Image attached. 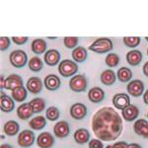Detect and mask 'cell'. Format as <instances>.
<instances>
[{
    "instance_id": "obj_39",
    "label": "cell",
    "mask_w": 148,
    "mask_h": 148,
    "mask_svg": "<svg viewBox=\"0 0 148 148\" xmlns=\"http://www.w3.org/2000/svg\"><path fill=\"white\" fill-rule=\"evenodd\" d=\"M113 145L114 148H127L128 143H126L125 141H118Z\"/></svg>"
},
{
    "instance_id": "obj_10",
    "label": "cell",
    "mask_w": 148,
    "mask_h": 148,
    "mask_svg": "<svg viewBox=\"0 0 148 148\" xmlns=\"http://www.w3.org/2000/svg\"><path fill=\"white\" fill-rule=\"evenodd\" d=\"M70 116L74 120H83L87 116V107L82 103H76L73 104L70 108Z\"/></svg>"
},
{
    "instance_id": "obj_24",
    "label": "cell",
    "mask_w": 148,
    "mask_h": 148,
    "mask_svg": "<svg viewBox=\"0 0 148 148\" xmlns=\"http://www.w3.org/2000/svg\"><path fill=\"white\" fill-rule=\"evenodd\" d=\"M142 60V52L137 49H132L126 53V61L132 66H137Z\"/></svg>"
},
{
    "instance_id": "obj_25",
    "label": "cell",
    "mask_w": 148,
    "mask_h": 148,
    "mask_svg": "<svg viewBox=\"0 0 148 148\" xmlns=\"http://www.w3.org/2000/svg\"><path fill=\"white\" fill-rule=\"evenodd\" d=\"M11 97L13 98L14 101L22 103L27 99L28 97V90L24 86H20V87L15 88L14 90L11 91Z\"/></svg>"
},
{
    "instance_id": "obj_5",
    "label": "cell",
    "mask_w": 148,
    "mask_h": 148,
    "mask_svg": "<svg viewBox=\"0 0 148 148\" xmlns=\"http://www.w3.org/2000/svg\"><path fill=\"white\" fill-rule=\"evenodd\" d=\"M88 82L87 79L83 74H77L71 77L70 81H69V88L72 90L73 92L81 93L85 92L87 89Z\"/></svg>"
},
{
    "instance_id": "obj_3",
    "label": "cell",
    "mask_w": 148,
    "mask_h": 148,
    "mask_svg": "<svg viewBox=\"0 0 148 148\" xmlns=\"http://www.w3.org/2000/svg\"><path fill=\"white\" fill-rule=\"evenodd\" d=\"M78 71V65L75 61L70 59H64L60 61L58 65V72L62 77H72Z\"/></svg>"
},
{
    "instance_id": "obj_22",
    "label": "cell",
    "mask_w": 148,
    "mask_h": 148,
    "mask_svg": "<svg viewBox=\"0 0 148 148\" xmlns=\"http://www.w3.org/2000/svg\"><path fill=\"white\" fill-rule=\"evenodd\" d=\"M100 79H101V82L104 85L112 86L116 82V73H114V71L112 70V69H106V70H104L101 73Z\"/></svg>"
},
{
    "instance_id": "obj_7",
    "label": "cell",
    "mask_w": 148,
    "mask_h": 148,
    "mask_svg": "<svg viewBox=\"0 0 148 148\" xmlns=\"http://www.w3.org/2000/svg\"><path fill=\"white\" fill-rule=\"evenodd\" d=\"M127 93H130L132 97H140L144 94V84L141 80L135 79L130 81L126 87Z\"/></svg>"
},
{
    "instance_id": "obj_29",
    "label": "cell",
    "mask_w": 148,
    "mask_h": 148,
    "mask_svg": "<svg viewBox=\"0 0 148 148\" xmlns=\"http://www.w3.org/2000/svg\"><path fill=\"white\" fill-rule=\"evenodd\" d=\"M30 105L34 111V114H39L46 109L47 103L42 98H34L32 101H30Z\"/></svg>"
},
{
    "instance_id": "obj_46",
    "label": "cell",
    "mask_w": 148,
    "mask_h": 148,
    "mask_svg": "<svg viewBox=\"0 0 148 148\" xmlns=\"http://www.w3.org/2000/svg\"><path fill=\"white\" fill-rule=\"evenodd\" d=\"M145 40H146V42H148V37H146V38H145Z\"/></svg>"
},
{
    "instance_id": "obj_14",
    "label": "cell",
    "mask_w": 148,
    "mask_h": 148,
    "mask_svg": "<svg viewBox=\"0 0 148 148\" xmlns=\"http://www.w3.org/2000/svg\"><path fill=\"white\" fill-rule=\"evenodd\" d=\"M44 85L46 86V88L47 90H49V91H56L61 86L60 78L57 75H56V74H49L45 78Z\"/></svg>"
},
{
    "instance_id": "obj_34",
    "label": "cell",
    "mask_w": 148,
    "mask_h": 148,
    "mask_svg": "<svg viewBox=\"0 0 148 148\" xmlns=\"http://www.w3.org/2000/svg\"><path fill=\"white\" fill-rule=\"evenodd\" d=\"M140 42H141V40H140L139 37H125V38H123V44H125L127 47H131V49L139 46Z\"/></svg>"
},
{
    "instance_id": "obj_26",
    "label": "cell",
    "mask_w": 148,
    "mask_h": 148,
    "mask_svg": "<svg viewBox=\"0 0 148 148\" xmlns=\"http://www.w3.org/2000/svg\"><path fill=\"white\" fill-rule=\"evenodd\" d=\"M47 47V42L44 39H36L33 40L32 45H31V49H32L33 52L38 54V56L47 52L46 51Z\"/></svg>"
},
{
    "instance_id": "obj_28",
    "label": "cell",
    "mask_w": 148,
    "mask_h": 148,
    "mask_svg": "<svg viewBox=\"0 0 148 148\" xmlns=\"http://www.w3.org/2000/svg\"><path fill=\"white\" fill-rule=\"evenodd\" d=\"M88 56L87 49L83 47H77L73 49L72 51V58L74 61H76V63H81L84 62Z\"/></svg>"
},
{
    "instance_id": "obj_20",
    "label": "cell",
    "mask_w": 148,
    "mask_h": 148,
    "mask_svg": "<svg viewBox=\"0 0 148 148\" xmlns=\"http://www.w3.org/2000/svg\"><path fill=\"white\" fill-rule=\"evenodd\" d=\"M88 99L92 103L98 104L101 103L105 99V92L102 88L100 87H93L92 89L89 90L88 92Z\"/></svg>"
},
{
    "instance_id": "obj_32",
    "label": "cell",
    "mask_w": 148,
    "mask_h": 148,
    "mask_svg": "<svg viewBox=\"0 0 148 148\" xmlns=\"http://www.w3.org/2000/svg\"><path fill=\"white\" fill-rule=\"evenodd\" d=\"M59 116H60V112H59V110L56 107H49V108L47 109L46 116L49 121H57L59 119Z\"/></svg>"
},
{
    "instance_id": "obj_1",
    "label": "cell",
    "mask_w": 148,
    "mask_h": 148,
    "mask_svg": "<svg viewBox=\"0 0 148 148\" xmlns=\"http://www.w3.org/2000/svg\"><path fill=\"white\" fill-rule=\"evenodd\" d=\"M92 130L98 139L114 141L123 132V119L114 109L104 107L93 116Z\"/></svg>"
},
{
    "instance_id": "obj_36",
    "label": "cell",
    "mask_w": 148,
    "mask_h": 148,
    "mask_svg": "<svg viewBox=\"0 0 148 148\" xmlns=\"http://www.w3.org/2000/svg\"><path fill=\"white\" fill-rule=\"evenodd\" d=\"M11 45V40L9 38L7 37H1L0 38V49H1V51H5L10 47Z\"/></svg>"
},
{
    "instance_id": "obj_42",
    "label": "cell",
    "mask_w": 148,
    "mask_h": 148,
    "mask_svg": "<svg viewBox=\"0 0 148 148\" xmlns=\"http://www.w3.org/2000/svg\"><path fill=\"white\" fill-rule=\"evenodd\" d=\"M143 101H144L145 104L148 105V89L144 92V94H143Z\"/></svg>"
},
{
    "instance_id": "obj_17",
    "label": "cell",
    "mask_w": 148,
    "mask_h": 148,
    "mask_svg": "<svg viewBox=\"0 0 148 148\" xmlns=\"http://www.w3.org/2000/svg\"><path fill=\"white\" fill-rule=\"evenodd\" d=\"M121 116L126 121H132L136 120L139 116V109L134 105H130L125 110L121 111Z\"/></svg>"
},
{
    "instance_id": "obj_47",
    "label": "cell",
    "mask_w": 148,
    "mask_h": 148,
    "mask_svg": "<svg viewBox=\"0 0 148 148\" xmlns=\"http://www.w3.org/2000/svg\"><path fill=\"white\" fill-rule=\"evenodd\" d=\"M147 56H148V49H147Z\"/></svg>"
},
{
    "instance_id": "obj_43",
    "label": "cell",
    "mask_w": 148,
    "mask_h": 148,
    "mask_svg": "<svg viewBox=\"0 0 148 148\" xmlns=\"http://www.w3.org/2000/svg\"><path fill=\"white\" fill-rule=\"evenodd\" d=\"M0 148H14L12 145L8 144V143H5V144H2L1 146H0Z\"/></svg>"
},
{
    "instance_id": "obj_8",
    "label": "cell",
    "mask_w": 148,
    "mask_h": 148,
    "mask_svg": "<svg viewBox=\"0 0 148 148\" xmlns=\"http://www.w3.org/2000/svg\"><path fill=\"white\" fill-rule=\"evenodd\" d=\"M54 143L56 139L51 132H42L37 138V144L40 148H51Z\"/></svg>"
},
{
    "instance_id": "obj_41",
    "label": "cell",
    "mask_w": 148,
    "mask_h": 148,
    "mask_svg": "<svg viewBox=\"0 0 148 148\" xmlns=\"http://www.w3.org/2000/svg\"><path fill=\"white\" fill-rule=\"evenodd\" d=\"M127 148H142V146L138 143H130Z\"/></svg>"
},
{
    "instance_id": "obj_6",
    "label": "cell",
    "mask_w": 148,
    "mask_h": 148,
    "mask_svg": "<svg viewBox=\"0 0 148 148\" xmlns=\"http://www.w3.org/2000/svg\"><path fill=\"white\" fill-rule=\"evenodd\" d=\"M36 141V135L32 130H24L18 134L17 142L19 146L22 148H29L31 147Z\"/></svg>"
},
{
    "instance_id": "obj_38",
    "label": "cell",
    "mask_w": 148,
    "mask_h": 148,
    "mask_svg": "<svg viewBox=\"0 0 148 148\" xmlns=\"http://www.w3.org/2000/svg\"><path fill=\"white\" fill-rule=\"evenodd\" d=\"M89 148H104V144L100 139H92L89 141Z\"/></svg>"
},
{
    "instance_id": "obj_16",
    "label": "cell",
    "mask_w": 148,
    "mask_h": 148,
    "mask_svg": "<svg viewBox=\"0 0 148 148\" xmlns=\"http://www.w3.org/2000/svg\"><path fill=\"white\" fill-rule=\"evenodd\" d=\"M33 114H34V111H33L30 103H23L17 108V116L22 121L29 120Z\"/></svg>"
},
{
    "instance_id": "obj_2",
    "label": "cell",
    "mask_w": 148,
    "mask_h": 148,
    "mask_svg": "<svg viewBox=\"0 0 148 148\" xmlns=\"http://www.w3.org/2000/svg\"><path fill=\"white\" fill-rule=\"evenodd\" d=\"M114 45L112 40L108 39V38H100L89 47V49L96 53H106V52L111 51Z\"/></svg>"
},
{
    "instance_id": "obj_30",
    "label": "cell",
    "mask_w": 148,
    "mask_h": 148,
    "mask_svg": "<svg viewBox=\"0 0 148 148\" xmlns=\"http://www.w3.org/2000/svg\"><path fill=\"white\" fill-rule=\"evenodd\" d=\"M28 66L33 72H40L44 67V61L38 56H34L29 60Z\"/></svg>"
},
{
    "instance_id": "obj_11",
    "label": "cell",
    "mask_w": 148,
    "mask_h": 148,
    "mask_svg": "<svg viewBox=\"0 0 148 148\" xmlns=\"http://www.w3.org/2000/svg\"><path fill=\"white\" fill-rule=\"evenodd\" d=\"M44 84H42V81L40 77L37 76H33L30 77V79L27 81V84H26V88L30 93L32 94H39L42 92Z\"/></svg>"
},
{
    "instance_id": "obj_9",
    "label": "cell",
    "mask_w": 148,
    "mask_h": 148,
    "mask_svg": "<svg viewBox=\"0 0 148 148\" xmlns=\"http://www.w3.org/2000/svg\"><path fill=\"white\" fill-rule=\"evenodd\" d=\"M53 133L57 138H65L70 134V126L66 121H60L54 125Z\"/></svg>"
},
{
    "instance_id": "obj_44",
    "label": "cell",
    "mask_w": 148,
    "mask_h": 148,
    "mask_svg": "<svg viewBox=\"0 0 148 148\" xmlns=\"http://www.w3.org/2000/svg\"><path fill=\"white\" fill-rule=\"evenodd\" d=\"M4 83H5V78L3 75H1V89H4Z\"/></svg>"
},
{
    "instance_id": "obj_31",
    "label": "cell",
    "mask_w": 148,
    "mask_h": 148,
    "mask_svg": "<svg viewBox=\"0 0 148 148\" xmlns=\"http://www.w3.org/2000/svg\"><path fill=\"white\" fill-rule=\"evenodd\" d=\"M116 76H118V79L120 80L121 82H123V83L128 82V81H130L131 78H132V71L127 67H121L118 70Z\"/></svg>"
},
{
    "instance_id": "obj_4",
    "label": "cell",
    "mask_w": 148,
    "mask_h": 148,
    "mask_svg": "<svg viewBox=\"0 0 148 148\" xmlns=\"http://www.w3.org/2000/svg\"><path fill=\"white\" fill-rule=\"evenodd\" d=\"M9 60L12 66L16 68H22L29 62L27 53L22 49H15L12 51L9 56Z\"/></svg>"
},
{
    "instance_id": "obj_37",
    "label": "cell",
    "mask_w": 148,
    "mask_h": 148,
    "mask_svg": "<svg viewBox=\"0 0 148 148\" xmlns=\"http://www.w3.org/2000/svg\"><path fill=\"white\" fill-rule=\"evenodd\" d=\"M12 42L14 44L18 45V46H22V45H25L28 42V37H13Z\"/></svg>"
},
{
    "instance_id": "obj_18",
    "label": "cell",
    "mask_w": 148,
    "mask_h": 148,
    "mask_svg": "<svg viewBox=\"0 0 148 148\" xmlns=\"http://www.w3.org/2000/svg\"><path fill=\"white\" fill-rule=\"evenodd\" d=\"M134 132L143 138H148V121L146 120H137L133 125Z\"/></svg>"
},
{
    "instance_id": "obj_35",
    "label": "cell",
    "mask_w": 148,
    "mask_h": 148,
    "mask_svg": "<svg viewBox=\"0 0 148 148\" xmlns=\"http://www.w3.org/2000/svg\"><path fill=\"white\" fill-rule=\"evenodd\" d=\"M78 38L76 37H65L63 39V44L67 49H75L78 45Z\"/></svg>"
},
{
    "instance_id": "obj_27",
    "label": "cell",
    "mask_w": 148,
    "mask_h": 148,
    "mask_svg": "<svg viewBox=\"0 0 148 148\" xmlns=\"http://www.w3.org/2000/svg\"><path fill=\"white\" fill-rule=\"evenodd\" d=\"M47 125V120L44 116H38L33 118L32 120L29 123V125L32 130H42V128L46 127V125Z\"/></svg>"
},
{
    "instance_id": "obj_13",
    "label": "cell",
    "mask_w": 148,
    "mask_h": 148,
    "mask_svg": "<svg viewBox=\"0 0 148 148\" xmlns=\"http://www.w3.org/2000/svg\"><path fill=\"white\" fill-rule=\"evenodd\" d=\"M23 86V79L18 74H10L8 77L5 78V83H4V89L12 91L15 88Z\"/></svg>"
},
{
    "instance_id": "obj_45",
    "label": "cell",
    "mask_w": 148,
    "mask_h": 148,
    "mask_svg": "<svg viewBox=\"0 0 148 148\" xmlns=\"http://www.w3.org/2000/svg\"><path fill=\"white\" fill-rule=\"evenodd\" d=\"M106 148H114V145H108V146H106Z\"/></svg>"
},
{
    "instance_id": "obj_33",
    "label": "cell",
    "mask_w": 148,
    "mask_h": 148,
    "mask_svg": "<svg viewBox=\"0 0 148 148\" xmlns=\"http://www.w3.org/2000/svg\"><path fill=\"white\" fill-rule=\"evenodd\" d=\"M105 61H106V64L109 67H111V68L116 67V66L119 65V63H120V56L116 53H109L108 56H106Z\"/></svg>"
},
{
    "instance_id": "obj_23",
    "label": "cell",
    "mask_w": 148,
    "mask_h": 148,
    "mask_svg": "<svg viewBox=\"0 0 148 148\" xmlns=\"http://www.w3.org/2000/svg\"><path fill=\"white\" fill-rule=\"evenodd\" d=\"M20 130V125L16 121H8L4 123L3 131L8 136H15Z\"/></svg>"
},
{
    "instance_id": "obj_40",
    "label": "cell",
    "mask_w": 148,
    "mask_h": 148,
    "mask_svg": "<svg viewBox=\"0 0 148 148\" xmlns=\"http://www.w3.org/2000/svg\"><path fill=\"white\" fill-rule=\"evenodd\" d=\"M142 70H143V74H144L146 77H148V61L144 63V65H143V67H142Z\"/></svg>"
},
{
    "instance_id": "obj_12",
    "label": "cell",
    "mask_w": 148,
    "mask_h": 148,
    "mask_svg": "<svg viewBox=\"0 0 148 148\" xmlns=\"http://www.w3.org/2000/svg\"><path fill=\"white\" fill-rule=\"evenodd\" d=\"M113 104L116 109L123 111L130 105V97L125 93H119L113 97Z\"/></svg>"
},
{
    "instance_id": "obj_15",
    "label": "cell",
    "mask_w": 148,
    "mask_h": 148,
    "mask_svg": "<svg viewBox=\"0 0 148 148\" xmlns=\"http://www.w3.org/2000/svg\"><path fill=\"white\" fill-rule=\"evenodd\" d=\"M0 107H1V111L4 112V113H11L15 109V102H14L12 97L5 95L3 92H1Z\"/></svg>"
},
{
    "instance_id": "obj_21",
    "label": "cell",
    "mask_w": 148,
    "mask_h": 148,
    "mask_svg": "<svg viewBox=\"0 0 148 148\" xmlns=\"http://www.w3.org/2000/svg\"><path fill=\"white\" fill-rule=\"evenodd\" d=\"M74 140L78 144H85L90 141V132L86 128H78L74 132Z\"/></svg>"
},
{
    "instance_id": "obj_19",
    "label": "cell",
    "mask_w": 148,
    "mask_h": 148,
    "mask_svg": "<svg viewBox=\"0 0 148 148\" xmlns=\"http://www.w3.org/2000/svg\"><path fill=\"white\" fill-rule=\"evenodd\" d=\"M45 62L49 66H54L60 61V53L56 49H49L45 53Z\"/></svg>"
}]
</instances>
